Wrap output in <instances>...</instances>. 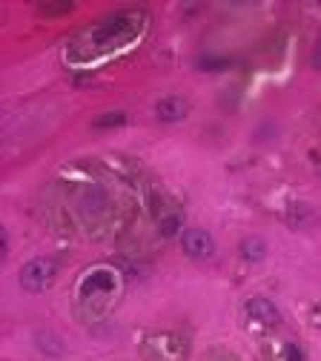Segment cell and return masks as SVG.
<instances>
[{
    "mask_svg": "<svg viewBox=\"0 0 321 361\" xmlns=\"http://www.w3.org/2000/svg\"><path fill=\"white\" fill-rule=\"evenodd\" d=\"M123 121H126L123 112H107V115L95 118V126H98V129H107V126H121Z\"/></svg>",
    "mask_w": 321,
    "mask_h": 361,
    "instance_id": "9",
    "label": "cell"
},
{
    "mask_svg": "<svg viewBox=\"0 0 321 361\" xmlns=\"http://www.w3.org/2000/svg\"><path fill=\"white\" fill-rule=\"evenodd\" d=\"M155 115L164 123H175V121H183V118L190 115V104L183 101V98H178V95H169V98H164V101L155 104Z\"/></svg>",
    "mask_w": 321,
    "mask_h": 361,
    "instance_id": "4",
    "label": "cell"
},
{
    "mask_svg": "<svg viewBox=\"0 0 321 361\" xmlns=\"http://www.w3.org/2000/svg\"><path fill=\"white\" fill-rule=\"evenodd\" d=\"M112 287H115V276L107 273V269H95V273H89L86 281H83V295H89L92 290L107 293V290H112Z\"/></svg>",
    "mask_w": 321,
    "mask_h": 361,
    "instance_id": "6",
    "label": "cell"
},
{
    "mask_svg": "<svg viewBox=\"0 0 321 361\" xmlns=\"http://www.w3.org/2000/svg\"><path fill=\"white\" fill-rule=\"evenodd\" d=\"M313 63L321 69V35H318V47H315V55H313Z\"/></svg>",
    "mask_w": 321,
    "mask_h": 361,
    "instance_id": "12",
    "label": "cell"
},
{
    "mask_svg": "<svg viewBox=\"0 0 321 361\" xmlns=\"http://www.w3.org/2000/svg\"><path fill=\"white\" fill-rule=\"evenodd\" d=\"M284 355H287V361H304V353H301V350H298L296 344H287Z\"/></svg>",
    "mask_w": 321,
    "mask_h": 361,
    "instance_id": "11",
    "label": "cell"
},
{
    "mask_svg": "<svg viewBox=\"0 0 321 361\" xmlns=\"http://www.w3.org/2000/svg\"><path fill=\"white\" fill-rule=\"evenodd\" d=\"M181 247H183V252H187L190 258H195V261H207L215 252L212 235L207 230H198V227H193V230H187L181 235Z\"/></svg>",
    "mask_w": 321,
    "mask_h": 361,
    "instance_id": "2",
    "label": "cell"
},
{
    "mask_svg": "<svg viewBox=\"0 0 321 361\" xmlns=\"http://www.w3.org/2000/svg\"><path fill=\"white\" fill-rule=\"evenodd\" d=\"M247 312H250V319H255V322H261V324H267V327H275V324L281 322L279 307H275L269 298H264V295L250 298V301H247Z\"/></svg>",
    "mask_w": 321,
    "mask_h": 361,
    "instance_id": "3",
    "label": "cell"
},
{
    "mask_svg": "<svg viewBox=\"0 0 321 361\" xmlns=\"http://www.w3.org/2000/svg\"><path fill=\"white\" fill-rule=\"evenodd\" d=\"M238 250H241V258H244V261H253V264L267 258V241H264L261 235H247Z\"/></svg>",
    "mask_w": 321,
    "mask_h": 361,
    "instance_id": "5",
    "label": "cell"
},
{
    "mask_svg": "<svg viewBox=\"0 0 321 361\" xmlns=\"http://www.w3.org/2000/svg\"><path fill=\"white\" fill-rule=\"evenodd\" d=\"M37 347L43 350V353H61V344H58V338L55 336H49V338H46V336H37Z\"/></svg>",
    "mask_w": 321,
    "mask_h": 361,
    "instance_id": "10",
    "label": "cell"
},
{
    "mask_svg": "<svg viewBox=\"0 0 321 361\" xmlns=\"http://www.w3.org/2000/svg\"><path fill=\"white\" fill-rule=\"evenodd\" d=\"M178 230H181V215H178V212H166V215H161V221H158V233H161L164 238L178 235Z\"/></svg>",
    "mask_w": 321,
    "mask_h": 361,
    "instance_id": "8",
    "label": "cell"
},
{
    "mask_svg": "<svg viewBox=\"0 0 321 361\" xmlns=\"http://www.w3.org/2000/svg\"><path fill=\"white\" fill-rule=\"evenodd\" d=\"M290 221L296 224V227H307V224H315L318 221V212L310 204H296L293 212H290Z\"/></svg>",
    "mask_w": 321,
    "mask_h": 361,
    "instance_id": "7",
    "label": "cell"
},
{
    "mask_svg": "<svg viewBox=\"0 0 321 361\" xmlns=\"http://www.w3.org/2000/svg\"><path fill=\"white\" fill-rule=\"evenodd\" d=\"M55 273H58V267H55L52 258H32V261H26L20 267L18 281H20V287L26 293H43L55 281Z\"/></svg>",
    "mask_w": 321,
    "mask_h": 361,
    "instance_id": "1",
    "label": "cell"
}]
</instances>
